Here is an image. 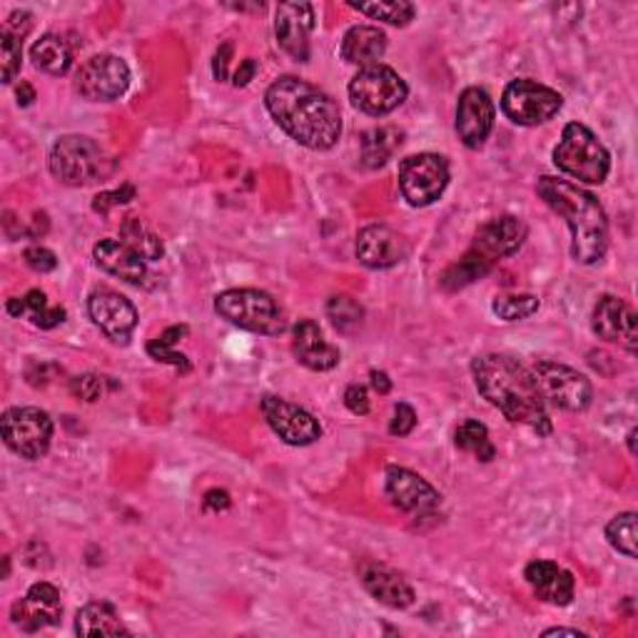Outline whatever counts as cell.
Returning a JSON list of instances; mask_svg holds the SVG:
<instances>
[{"mask_svg": "<svg viewBox=\"0 0 638 638\" xmlns=\"http://www.w3.org/2000/svg\"><path fill=\"white\" fill-rule=\"evenodd\" d=\"M454 441L461 451L477 457L479 461H492L496 457V447L489 439V429L477 419H467L464 425H459Z\"/></svg>", "mask_w": 638, "mask_h": 638, "instance_id": "32", "label": "cell"}, {"mask_svg": "<svg viewBox=\"0 0 638 638\" xmlns=\"http://www.w3.org/2000/svg\"><path fill=\"white\" fill-rule=\"evenodd\" d=\"M77 636H130V628L123 624L115 608L105 602L85 604L75 616Z\"/></svg>", "mask_w": 638, "mask_h": 638, "instance_id": "27", "label": "cell"}, {"mask_svg": "<svg viewBox=\"0 0 638 638\" xmlns=\"http://www.w3.org/2000/svg\"><path fill=\"white\" fill-rule=\"evenodd\" d=\"M554 165L578 182L602 185L611 172V155L586 125L568 123L554 147Z\"/></svg>", "mask_w": 638, "mask_h": 638, "instance_id": "4", "label": "cell"}, {"mask_svg": "<svg viewBox=\"0 0 638 638\" xmlns=\"http://www.w3.org/2000/svg\"><path fill=\"white\" fill-rule=\"evenodd\" d=\"M401 137H405V133L397 130V127H375V130L362 135V163H365V168L377 170L381 165H387L397 147L405 143Z\"/></svg>", "mask_w": 638, "mask_h": 638, "instance_id": "30", "label": "cell"}, {"mask_svg": "<svg viewBox=\"0 0 638 638\" xmlns=\"http://www.w3.org/2000/svg\"><path fill=\"white\" fill-rule=\"evenodd\" d=\"M387 496L401 512L415 516L435 514L441 504V494L437 489L431 487L425 477H419L417 471L405 467L387 469Z\"/></svg>", "mask_w": 638, "mask_h": 638, "instance_id": "19", "label": "cell"}, {"mask_svg": "<svg viewBox=\"0 0 638 638\" xmlns=\"http://www.w3.org/2000/svg\"><path fill=\"white\" fill-rule=\"evenodd\" d=\"M592 330L598 339L618 345L628 355L638 349V317L631 304L614 294H604L592 312Z\"/></svg>", "mask_w": 638, "mask_h": 638, "instance_id": "13", "label": "cell"}, {"mask_svg": "<svg viewBox=\"0 0 638 638\" xmlns=\"http://www.w3.org/2000/svg\"><path fill=\"white\" fill-rule=\"evenodd\" d=\"M496 107L484 87H467L457 103V133L469 150H479L494 130Z\"/></svg>", "mask_w": 638, "mask_h": 638, "instance_id": "16", "label": "cell"}, {"mask_svg": "<svg viewBox=\"0 0 638 638\" xmlns=\"http://www.w3.org/2000/svg\"><path fill=\"white\" fill-rule=\"evenodd\" d=\"M359 582L372 598L389 608H409L417 602L415 588L407 584V578L391 572L389 566L365 562L359 566Z\"/></svg>", "mask_w": 638, "mask_h": 638, "instance_id": "24", "label": "cell"}, {"mask_svg": "<svg viewBox=\"0 0 638 638\" xmlns=\"http://www.w3.org/2000/svg\"><path fill=\"white\" fill-rule=\"evenodd\" d=\"M314 31L312 3H282L274 13L278 45L297 63L310 61V35Z\"/></svg>", "mask_w": 638, "mask_h": 638, "instance_id": "21", "label": "cell"}, {"mask_svg": "<svg viewBox=\"0 0 638 638\" xmlns=\"http://www.w3.org/2000/svg\"><path fill=\"white\" fill-rule=\"evenodd\" d=\"M147 355H150L155 362H165V365H172L175 369H180L182 375H188V372L192 369L188 357L180 355V352H175V347H170V345H163L160 339H153L150 345H147Z\"/></svg>", "mask_w": 638, "mask_h": 638, "instance_id": "40", "label": "cell"}, {"mask_svg": "<svg viewBox=\"0 0 638 638\" xmlns=\"http://www.w3.org/2000/svg\"><path fill=\"white\" fill-rule=\"evenodd\" d=\"M230 494L222 492V489H210L208 494L202 499V509L205 512H224V509H230Z\"/></svg>", "mask_w": 638, "mask_h": 638, "instance_id": "47", "label": "cell"}, {"mask_svg": "<svg viewBox=\"0 0 638 638\" xmlns=\"http://www.w3.org/2000/svg\"><path fill=\"white\" fill-rule=\"evenodd\" d=\"M107 389H115V385L111 381V377H103V375H81L71 381L73 397L87 401V405L103 399Z\"/></svg>", "mask_w": 638, "mask_h": 638, "instance_id": "39", "label": "cell"}, {"mask_svg": "<svg viewBox=\"0 0 638 638\" xmlns=\"http://www.w3.org/2000/svg\"><path fill=\"white\" fill-rule=\"evenodd\" d=\"M387 35L375 25H352L349 31L342 38L339 55L342 61L349 65L369 67L377 65L387 53Z\"/></svg>", "mask_w": 638, "mask_h": 638, "instance_id": "26", "label": "cell"}, {"mask_svg": "<svg viewBox=\"0 0 638 638\" xmlns=\"http://www.w3.org/2000/svg\"><path fill=\"white\" fill-rule=\"evenodd\" d=\"M31 28H33V15L31 13H25V11H15L11 18H8L6 25H3V31L8 33H13L15 38H23L31 33Z\"/></svg>", "mask_w": 638, "mask_h": 638, "instance_id": "45", "label": "cell"}, {"mask_svg": "<svg viewBox=\"0 0 638 638\" xmlns=\"http://www.w3.org/2000/svg\"><path fill=\"white\" fill-rule=\"evenodd\" d=\"M13 624L25 634H35L41 628L57 626L63 618V604L57 586L41 582L28 588V594L11 608Z\"/></svg>", "mask_w": 638, "mask_h": 638, "instance_id": "20", "label": "cell"}, {"mask_svg": "<svg viewBox=\"0 0 638 638\" xmlns=\"http://www.w3.org/2000/svg\"><path fill=\"white\" fill-rule=\"evenodd\" d=\"M349 101L357 111L372 117H381L395 113L399 105H405L409 87L397 71L389 65H369L359 67V73L349 83Z\"/></svg>", "mask_w": 638, "mask_h": 638, "instance_id": "7", "label": "cell"}, {"mask_svg": "<svg viewBox=\"0 0 638 638\" xmlns=\"http://www.w3.org/2000/svg\"><path fill=\"white\" fill-rule=\"evenodd\" d=\"M130 85V67L113 53L93 55L75 73V91L91 103H113Z\"/></svg>", "mask_w": 638, "mask_h": 638, "instance_id": "12", "label": "cell"}, {"mask_svg": "<svg viewBox=\"0 0 638 638\" xmlns=\"http://www.w3.org/2000/svg\"><path fill=\"white\" fill-rule=\"evenodd\" d=\"M357 260L369 270H389L409 258V242L389 224H367L357 234Z\"/></svg>", "mask_w": 638, "mask_h": 638, "instance_id": "17", "label": "cell"}, {"mask_svg": "<svg viewBox=\"0 0 638 638\" xmlns=\"http://www.w3.org/2000/svg\"><path fill=\"white\" fill-rule=\"evenodd\" d=\"M6 447L23 459H43L53 441V419L38 407H13L0 419Z\"/></svg>", "mask_w": 638, "mask_h": 638, "instance_id": "9", "label": "cell"}, {"mask_svg": "<svg viewBox=\"0 0 638 638\" xmlns=\"http://www.w3.org/2000/svg\"><path fill=\"white\" fill-rule=\"evenodd\" d=\"M254 73H258V61H252V57H248V61H242V65L238 67V73H234V81H232V83L238 85V87L250 85Z\"/></svg>", "mask_w": 638, "mask_h": 638, "instance_id": "48", "label": "cell"}, {"mask_svg": "<svg viewBox=\"0 0 638 638\" xmlns=\"http://www.w3.org/2000/svg\"><path fill=\"white\" fill-rule=\"evenodd\" d=\"M262 415L274 435L290 447H310L322 437L320 421L307 409L292 405L282 397H264Z\"/></svg>", "mask_w": 638, "mask_h": 638, "instance_id": "15", "label": "cell"}, {"mask_svg": "<svg viewBox=\"0 0 638 638\" xmlns=\"http://www.w3.org/2000/svg\"><path fill=\"white\" fill-rule=\"evenodd\" d=\"M544 636H576V638H584L586 634L578 631V628H564V626H556V628H546Z\"/></svg>", "mask_w": 638, "mask_h": 638, "instance_id": "51", "label": "cell"}, {"mask_svg": "<svg viewBox=\"0 0 638 638\" xmlns=\"http://www.w3.org/2000/svg\"><path fill=\"white\" fill-rule=\"evenodd\" d=\"M636 512H624L614 516L611 522L606 524V538L618 554H624L626 558H636L638 556V534H636Z\"/></svg>", "mask_w": 638, "mask_h": 638, "instance_id": "35", "label": "cell"}, {"mask_svg": "<svg viewBox=\"0 0 638 638\" xmlns=\"http://www.w3.org/2000/svg\"><path fill=\"white\" fill-rule=\"evenodd\" d=\"M415 427H417V411L411 409L407 401H399V405L395 407V419H391L389 431L395 437H407L411 435V429Z\"/></svg>", "mask_w": 638, "mask_h": 638, "instance_id": "43", "label": "cell"}, {"mask_svg": "<svg viewBox=\"0 0 638 638\" xmlns=\"http://www.w3.org/2000/svg\"><path fill=\"white\" fill-rule=\"evenodd\" d=\"M264 105L272 121L302 147L322 153L339 143V105L317 85L294 75H282L264 93Z\"/></svg>", "mask_w": 638, "mask_h": 638, "instance_id": "1", "label": "cell"}, {"mask_svg": "<svg viewBox=\"0 0 638 638\" xmlns=\"http://www.w3.org/2000/svg\"><path fill=\"white\" fill-rule=\"evenodd\" d=\"M23 260L28 268H31L33 272H53L57 268V258H55V252L53 250H48V248H41V244H33V248H28L23 252Z\"/></svg>", "mask_w": 638, "mask_h": 638, "instance_id": "42", "label": "cell"}, {"mask_svg": "<svg viewBox=\"0 0 638 638\" xmlns=\"http://www.w3.org/2000/svg\"><path fill=\"white\" fill-rule=\"evenodd\" d=\"M130 200H135V188L133 185H123V188H117V190H107L97 195V198L93 200V210L107 215L113 208H121V205H127Z\"/></svg>", "mask_w": 638, "mask_h": 638, "instance_id": "41", "label": "cell"}, {"mask_svg": "<svg viewBox=\"0 0 638 638\" xmlns=\"http://www.w3.org/2000/svg\"><path fill=\"white\" fill-rule=\"evenodd\" d=\"M93 258L97 268L127 284H143L147 278L145 260L137 258V254L121 240H111V238L101 240L93 248Z\"/></svg>", "mask_w": 638, "mask_h": 638, "instance_id": "25", "label": "cell"}, {"mask_svg": "<svg viewBox=\"0 0 638 638\" xmlns=\"http://www.w3.org/2000/svg\"><path fill=\"white\" fill-rule=\"evenodd\" d=\"M292 352L302 367L312 372H330L339 365V349L330 345L314 320H300L292 330Z\"/></svg>", "mask_w": 638, "mask_h": 638, "instance_id": "22", "label": "cell"}, {"mask_svg": "<svg viewBox=\"0 0 638 638\" xmlns=\"http://www.w3.org/2000/svg\"><path fill=\"white\" fill-rule=\"evenodd\" d=\"M399 192L411 208H429L449 185V163L437 153H417L399 163Z\"/></svg>", "mask_w": 638, "mask_h": 638, "instance_id": "8", "label": "cell"}, {"mask_svg": "<svg viewBox=\"0 0 638 638\" xmlns=\"http://www.w3.org/2000/svg\"><path fill=\"white\" fill-rule=\"evenodd\" d=\"M369 381H372V389H375L377 395H381V397H387L389 391H391V379H389L387 372L372 369L369 372Z\"/></svg>", "mask_w": 638, "mask_h": 638, "instance_id": "49", "label": "cell"}, {"mask_svg": "<svg viewBox=\"0 0 638 638\" xmlns=\"http://www.w3.org/2000/svg\"><path fill=\"white\" fill-rule=\"evenodd\" d=\"M474 385L489 405L514 425L532 427L538 437L552 435L546 399L542 397L532 367L509 355H482L471 362Z\"/></svg>", "mask_w": 638, "mask_h": 638, "instance_id": "2", "label": "cell"}, {"mask_svg": "<svg viewBox=\"0 0 638 638\" xmlns=\"http://www.w3.org/2000/svg\"><path fill=\"white\" fill-rule=\"evenodd\" d=\"M532 375L542 389V397L552 401L554 407L564 411H584L592 405L594 387L578 369L558 365L552 359H538L532 365Z\"/></svg>", "mask_w": 638, "mask_h": 638, "instance_id": "11", "label": "cell"}, {"mask_svg": "<svg viewBox=\"0 0 638 638\" xmlns=\"http://www.w3.org/2000/svg\"><path fill=\"white\" fill-rule=\"evenodd\" d=\"M626 441H628V451H631V454H636V447H634V441H636V429H631V431H628V437H626Z\"/></svg>", "mask_w": 638, "mask_h": 638, "instance_id": "52", "label": "cell"}, {"mask_svg": "<svg viewBox=\"0 0 638 638\" xmlns=\"http://www.w3.org/2000/svg\"><path fill=\"white\" fill-rule=\"evenodd\" d=\"M345 405L347 409L352 411V415H357V417H365L369 415V391L367 387H362V385H349L345 389Z\"/></svg>", "mask_w": 638, "mask_h": 638, "instance_id": "44", "label": "cell"}, {"mask_svg": "<svg viewBox=\"0 0 638 638\" xmlns=\"http://www.w3.org/2000/svg\"><path fill=\"white\" fill-rule=\"evenodd\" d=\"M526 234H529V228L522 218L502 215V218L489 220L477 230L471 252L479 254V258L494 268L496 260L514 258V254L522 250Z\"/></svg>", "mask_w": 638, "mask_h": 638, "instance_id": "18", "label": "cell"}, {"mask_svg": "<svg viewBox=\"0 0 638 638\" xmlns=\"http://www.w3.org/2000/svg\"><path fill=\"white\" fill-rule=\"evenodd\" d=\"M87 312H91L95 327L115 345H127L130 342L137 327V310L125 294L111 287L95 290L91 300H87Z\"/></svg>", "mask_w": 638, "mask_h": 638, "instance_id": "14", "label": "cell"}, {"mask_svg": "<svg viewBox=\"0 0 638 638\" xmlns=\"http://www.w3.org/2000/svg\"><path fill=\"white\" fill-rule=\"evenodd\" d=\"M215 312L230 325L254 335L278 337L287 332V317L278 300L262 290H224L215 297Z\"/></svg>", "mask_w": 638, "mask_h": 638, "instance_id": "5", "label": "cell"}, {"mask_svg": "<svg viewBox=\"0 0 638 638\" xmlns=\"http://www.w3.org/2000/svg\"><path fill=\"white\" fill-rule=\"evenodd\" d=\"M564 97L554 87L534 81H512L504 87L502 113L514 125L536 127L562 113Z\"/></svg>", "mask_w": 638, "mask_h": 638, "instance_id": "10", "label": "cell"}, {"mask_svg": "<svg viewBox=\"0 0 638 638\" xmlns=\"http://www.w3.org/2000/svg\"><path fill=\"white\" fill-rule=\"evenodd\" d=\"M524 578H526V584L532 586V592L546 604L568 606L574 602L576 582H574V574L564 566L546 562V558H536V562L526 564Z\"/></svg>", "mask_w": 638, "mask_h": 638, "instance_id": "23", "label": "cell"}, {"mask_svg": "<svg viewBox=\"0 0 638 638\" xmlns=\"http://www.w3.org/2000/svg\"><path fill=\"white\" fill-rule=\"evenodd\" d=\"M492 312L504 322H522L538 312V297L534 294H499L492 302Z\"/></svg>", "mask_w": 638, "mask_h": 638, "instance_id": "37", "label": "cell"}, {"mask_svg": "<svg viewBox=\"0 0 638 638\" xmlns=\"http://www.w3.org/2000/svg\"><path fill=\"white\" fill-rule=\"evenodd\" d=\"M15 97H18V105H21V107L33 105V101H35L33 85H31V83H21V85H18V87H15Z\"/></svg>", "mask_w": 638, "mask_h": 638, "instance_id": "50", "label": "cell"}, {"mask_svg": "<svg viewBox=\"0 0 638 638\" xmlns=\"http://www.w3.org/2000/svg\"><path fill=\"white\" fill-rule=\"evenodd\" d=\"M121 242H125L127 248L145 262H157L163 260L165 254L163 240L137 218H125V222L121 224Z\"/></svg>", "mask_w": 638, "mask_h": 638, "instance_id": "31", "label": "cell"}, {"mask_svg": "<svg viewBox=\"0 0 638 638\" xmlns=\"http://www.w3.org/2000/svg\"><path fill=\"white\" fill-rule=\"evenodd\" d=\"M31 61L38 71L48 75H65L73 67V48L63 35L45 33L41 41L33 43Z\"/></svg>", "mask_w": 638, "mask_h": 638, "instance_id": "29", "label": "cell"}, {"mask_svg": "<svg viewBox=\"0 0 638 638\" xmlns=\"http://www.w3.org/2000/svg\"><path fill=\"white\" fill-rule=\"evenodd\" d=\"M6 310L11 312L13 317H28L35 327H41V330H53L65 322V310L61 307V304L48 302L45 292L41 290L28 292L25 297L8 300Z\"/></svg>", "mask_w": 638, "mask_h": 638, "instance_id": "28", "label": "cell"}, {"mask_svg": "<svg viewBox=\"0 0 638 638\" xmlns=\"http://www.w3.org/2000/svg\"><path fill=\"white\" fill-rule=\"evenodd\" d=\"M489 270H492V264L484 262L479 254L469 250L464 258H461L457 264H451V268L441 274V284H444V290L454 292V290L467 287V284L471 282L482 280Z\"/></svg>", "mask_w": 638, "mask_h": 638, "instance_id": "34", "label": "cell"}, {"mask_svg": "<svg viewBox=\"0 0 638 638\" xmlns=\"http://www.w3.org/2000/svg\"><path fill=\"white\" fill-rule=\"evenodd\" d=\"M536 192L572 230V258L586 268L602 262L608 250V218L596 195L552 175L536 182Z\"/></svg>", "mask_w": 638, "mask_h": 638, "instance_id": "3", "label": "cell"}, {"mask_svg": "<svg viewBox=\"0 0 638 638\" xmlns=\"http://www.w3.org/2000/svg\"><path fill=\"white\" fill-rule=\"evenodd\" d=\"M327 317L339 332L349 335V332H355L362 325V320H365V307H362L357 300L347 297V294H337V297L327 302Z\"/></svg>", "mask_w": 638, "mask_h": 638, "instance_id": "36", "label": "cell"}, {"mask_svg": "<svg viewBox=\"0 0 638 638\" xmlns=\"http://www.w3.org/2000/svg\"><path fill=\"white\" fill-rule=\"evenodd\" d=\"M349 6L362 15L372 18V21H381L397 28L409 25L417 15V8L407 3V0H389V3H355V0H349Z\"/></svg>", "mask_w": 638, "mask_h": 638, "instance_id": "33", "label": "cell"}, {"mask_svg": "<svg viewBox=\"0 0 638 638\" xmlns=\"http://www.w3.org/2000/svg\"><path fill=\"white\" fill-rule=\"evenodd\" d=\"M0 55H3V83L11 85L21 73L23 63V41L13 33L0 31Z\"/></svg>", "mask_w": 638, "mask_h": 638, "instance_id": "38", "label": "cell"}, {"mask_svg": "<svg viewBox=\"0 0 638 638\" xmlns=\"http://www.w3.org/2000/svg\"><path fill=\"white\" fill-rule=\"evenodd\" d=\"M48 165H51L53 178L67 188H87L111 172L105 150L87 135L57 137Z\"/></svg>", "mask_w": 638, "mask_h": 638, "instance_id": "6", "label": "cell"}, {"mask_svg": "<svg viewBox=\"0 0 638 638\" xmlns=\"http://www.w3.org/2000/svg\"><path fill=\"white\" fill-rule=\"evenodd\" d=\"M230 55H232V43H224L218 53H215L212 61V75L215 81H228V67H230Z\"/></svg>", "mask_w": 638, "mask_h": 638, "instance_id": "46", "label": "cell"}]
</instances>
